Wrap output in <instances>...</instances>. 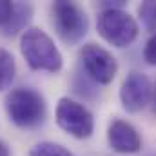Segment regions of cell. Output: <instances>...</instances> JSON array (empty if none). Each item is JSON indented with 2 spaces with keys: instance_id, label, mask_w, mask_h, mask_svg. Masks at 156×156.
<instances>
[{
  "instance_id": "1",
  "label": "cell",
  "mask_w": 156,
  "mask_h": 156,
  "mask_svg": "<svg viewBox=\"0 0 156 156\" xmlns=\"http://www.w3.org/2000/svg\"><path fill=\"white\" fill-rule=\"evenodd\" d=\"M20 53L33 71L58 73L64 67V58L55 40L40 27H27L22 33Z\"/></svg>"
},
{
  "instance_id": "2",
  "label": "cell",
  "mask_w": 156,
  "mask_h": 156,
  "mask_svg": "<svg viewBox=\"0 0 156 156\" xmlns=\"http://www.w3.org/2000/svg\"><path fill=\"white\" fill-rule=\"evenodd\" d=\"M5 113L20 129H35L44 123L47 115L45 98L31 87H18L5 96Z\"/></svg>"
},
{
  "instance_id": "3",
  "label": "cell",
  "mask_w": 156,
  "mask_h": 156,
  "mask_svg": "<svg viewBox=\"0 0 156 156\" xmlns=\"http://www.w3.org/2000/svg\"><path fill=\"white\" fill-rule=\"evenodd\" d=\"M51 22L58 38L67 45L80 44L89 29L87 13L75 2L58 0L51 5Z\"/></svg>"
},
{
  "instance_id": "4",
  "label": "cell",
  "mask_w": 156,
  "mask_h": 156,
  "mask_svg": "<svg viewBox=\"0 0 156 156\" xmlns=\"http://www.w3.org/2000/svg\"><path fill=\"white\" fill-rule=\"evenodd\" d=\"M98 35L115 47H127L138 37V22L120 7H105L98 15Z\"/></svg>"
},
{
  "instance_id": "5",
  "label": "cell",
  "mask_w": 156,
  "mask_h": 156,
  "mask_svg": "<svg viewBox=\"0 0 156 156\" xmlns=\"http://www.w3.org/2000/svg\"><path fill=\"white\" fill-rule=\"evenodd\" d=\"M55 118H56L58 127L66 131L67 134H71L73 138L85 140V138H91L94 133L93 113L85 105H82L80 102L69 96H62L58 100Z\"/></svg>"
},
{
  "instance_id": "6",
  "label": "cell",
  "mask_w": 156,
  "mask_h": 156,
  "mask_svg": "<svg viewBox=\"0 0 156 156\" xmlns=\"http://www.w3.org/2000/svg\"><path fill=\"white\" fill-rule=\"evenodd\" d=\"M80 58H82V64H83L87 75L96 83L107 85L115 80L118 73V62L102 45L93 44V42L85 44L80 51Z\"/></svg>"
},
{
  "instance_id": "7",
  "label": "cell",
  "mask_w": 156,
  "mask_h": 156,
  "mask_svg": "<svg viewBox=\"0 0 156 156\" xmlns=\"http://www.w3.org/2000/svg\"><path fill=\"white\" fill-rule=\"evenodd\" d=\"M153 82L144 73H131L120 87V102L127 113H138L151 104Z\"/></svg>"
},
{
  "instance_id": "8",
  "label": "cell",
  "mask_w": 156,
  "mask_h": 156,
  "mask_svg": "<svg viewBox=\"0 0 156 156\" xmlns=\"http://www.w3.org/2000/svg\"><path fill=\"white\" fill-rule=\"evenodd\" d=\"M107 142L113 151L122 154H133L142 149V138L138 131L123 120H113L107 129Z\"/></svg>"
},
{
  "instance_id": "9",
  "label": "cell",
  "mask_w": 156,
  "mask_h": 156,
  "mask_svg": "<svg viewBox=\"0 0 156 156\" xmlns=\"http://www.w3.org/2000/svg\"><path fill=\"white\" fill-rule=\"evenodd\" d=\"M31 15H33V5L31 4H15V13H13V18L11 22L0 31L4 37H15L18 31H22V27L31 20Z\"/></svg>"
},
{
  "instance_id": "10",
  "label": "cell",
  "mask_w": 156,
  "mask_h": 156,
  "mask_svg": "<svg viewBox=\"0 0 156 156\" xmlns=\"http://www.w3.org/2000/svg\"><path fill=\"white\" fill-rule=\"evenodd\" d=\"M16 75L15 56L7 49H0V93L9 89Z\"/></svg>"
},
{
  "instance_id": "11",
  "label": "cell",
  "mask_w": 156,
  "mask_h": 156,
  "mask_svg": "<svg viewBox=\"0 0 156 156\" xmlns=\"http://www.w3.org/2000/svg\"><path fill=\"white\" fill-rule=\"evenodd\" d=\"M29 156H73L69 149H66L60 144L55 142H40L35 147H31Z\"/></svg>"
},
{
  "instance_id": "12",
  "label": "cell",
  "mask_w": 156,
  "mask_h": 156,
  "mask_svg": "<svg viewBox=\"0 0 156 156\" xmlns=\"http://www.w3.org/2000/svg\"><path fill=\"white\" fill-rule=\"evenodd\" d=\"M138 15L142 18L144 27L156 35V0L142 2L140 7H138Z\"/></svg>"
},
{
  "instance_id": "13",
  "label": "cell",
  "mask_w": 156,
  "mask_h": 156,
  "mask_svg": "<svg viewBox=\"0 0 156 156\" xmlns=\"http://www.w3.org/2000/svg\"><path fill=\"white\" fill-rule=\"evenodd\" d=\"M15 13V2H7V0H0V31L11 22Z\"/></svg>"
},
{
  "instance_id": "14",
  "label": "cell",
  "mask_w": 156,
  "mask_h": 156,
  "mask_svg": "<svg viewBox=\"0 0 156 156\" xmlns=\"http://www.w3.org/2000/svg\"><path fill=\"white\" fill-rule=\"evenodd\" d=\"M144 60L149 66H156V35H153L147 40V44L144 47Z\"/></svg>"
},
{
  "instance_id": "15",
  "label": "cell",
  "mask_w": 156,
  "mask_h": 156,
  "mask_svg": "<svg viewBox=\"0 0 156 156\" xmlns=\"http://www.w3.org/2000/svg\"><path fill=\"white\" fill-rule=\"evenodd\" d=\"M0 156H9V147L0 140Z\"/></svg>"
},
{
  "instance_id": "16",
  "label": "cell",
  "mask_w": 156,
  "mask_h": 156,
  "mask_svg": "<svg viewBox=\"0 0 156 156\" xmlns=\"http://www.w3.org/2000/svg\"><path fill=\"white\" fill-rule=\"evenodd\" d=\"M151 104H153V111L156 113V85H153V96H151Z\"/></svg>"
}]
</instances>
